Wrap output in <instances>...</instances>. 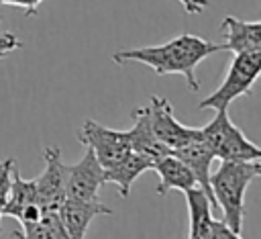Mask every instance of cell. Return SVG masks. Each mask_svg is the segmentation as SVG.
Here are the masks:
<instances>
[{"label": "cell", "mask_w": 261, "mask_h": 239, "mask_svg": "<svg viewBox=\"0 0 261 239\" xmlns=\"http://www.w3.org/2000/svg\"><path fill=\"white\" fill-rule=\"evenodd\" d=\"M222 51L220 43L206 41L204 37L198 35H177L161 45H151V47H139V49H122L112 53V61L118 65L137 61L147 67H151L157 76H167V74H179L184 76L188 88L192 92H198L200 82L196 78V67L210 57L212 53Z\"/></svg>", "instance_id": "obj_1"}, {"label": "cell", "mask_w": 261, "mask_h": 239, "mask_svg": "<svg viewBox=\"0 0 261 239\" xmlns=\"http://www.w3.org/2000/svg\"><path fill=\"white\" fill-rule=\"evenodd\" d=\"M261 161H226L220 159V165L210 174V190L216 202V208L222 212V221L241 237L245 221V194L249 184L259 178Z\"/></svg>", "instance_id": "obj_2"}, {"label": "cell", "mask_w": 261, "mask_h": 239, "mask_svg": "<svg viewBox=\"0 0 261 239\" xmlns=\"http://www.w3.org/2000/svg\"><path fill=\"white\" fill-rule=\"evenodd\" d=\"M200 139L210 149L214 159L226 161H251L261 159V149L245 137V133L230 121L226 110H216V116L200 127Z\"/></svg>", "instance_id": "obj_3"}, {"label": "cell", "mask_w": 261, "mask_h": 239, "mask_svg": "<svg viewBox=\"0 0 261 239\" xmlns=\"http://www.w3.org/2000/svg\"><path fill=\"white\" fill-rule=\"evenodd\" d=\"M259 71H261V51L234 53L222 84L212 94H208L204 100H200L198 108L200 110H206V108L226 110L232 100H237L239 96L251 94V88L259 78Z\"/></svg>", "instance_id": "obj_4"}, {"label": "cell", "mask_w": 261, "mask_h": 239, "mask_svg": "<svg viewBox=\"0 0 261 239\" xmlns=\"http://www.w3.org/2000/svg\"><path fill=\"white\" fill-rule=\"evenodd\" d=\"M77 141L94 151L96 159L104 170L120 161L130 151V141L126 131L104 127L92 118H86L77 129Z\"/></svg>", "instance_id": "obj_5"}, {"label": "cell", "mask_w": 261, "mask_h": 239, "mask_svg": "<svg viewBox=\"0 0 261 239\" xmlns=\"http://www.w3.org/2000/svg\"><path fill=\"white\" fill-rule=\"evenodd\" d=\"M184 196L190 214V239H239V235L222 219H214V204L198 184L184 190Z\"/></svg>", "instance_id": "obj_6"}, {"label": "cell", "mask_w": 261, "mask_h": 239, "mask_svg": "<svg viewBox=\"0 0 261 239\" xmlns=\"http://www.w3.org/2000/svg\"><path fill=\"white\" fill-rule=\"evenodd\" d=\"M147 110H149V123H151V129L155 133L157 141L161 145H165L169 149V153L173 149L186 145L188 141L200 137V127H188L175 118L173 106L167 98L151 96Z\"/></svg>", "instance_id": "obj_7"}, {"label": "cell", "mask_w": 261, "mask_h": 239, "mask_svg": "<svg viewBox=\"0 0 261 239\" xmlns=\"http://www.w3.org/2000/svg\"><path fill=\"white\" fill-rule=\"evenodd\" d=\"M104 184V168L90 147H86V153L80 161L65 163V198L98 200Z\"/></svg>", "instance_id": "obj_8"}, {"label": "cell", "mask_w": 261, "mask_h": 239, "mask_svg": "<svg viewBox=\"0 0 261 239\" xmlns=\"http://www.w3.org/2000/svg\"><path fill=\"white\" fill-rule=\"evenodd\" d=\"M45 168L39 178H35L37 202L43 210H59L65 200V163L61 159L59 147L51 145L43 149Z\"/></svg>", "instance_id": "obj_9"}, {"label": "cell", "mask_w": 261, "mask_h": 239, "mask_svg": "<svg viewBox=\"0 0 261 239\" xmlns=\"http://www.w3.org/2000/svg\"><path fill=\"white\" fill-rule=\"evenodd\" d=\"M100 214H112V208L98 200H77V198H65L59 206V219L65 227V233L69 239H82L86 237L90 223Z\"/></svg>", "instance_id": "obj_10"}, {"label": "cell", "mask_w": 261, "mask_h": 239, "mask_svg": "<svg viewBox=\"0 0 261 239\" xmlns=\"http://www.w3.org/2000/svg\"><path fill=\"white\" fill-rule=\"evenodd\" d=\"M224 43L222 51L241 53V51H261V22L259 20H241L237 16H224L222 27Z\"/></svg>", "instance_id": "obj_11"}, {"label": "cell", "mask_w": 261, "mask_h": 239, "mask_svg": "<svg viewBox=\"0 0 261 239\" xmlns=\"http://www.w3.org/2000/svg\"><path fill=\"white\" fill-rule=\"evenodd\" d=\"M171 153H173L175 157H179V159L190 168V172H192L194 178H196V184L208 194V198L212 200V204H214V208H216V202H214L212 190H210V174H212L210 168H212L214 155H212L210 149L204 145V141H202L200 137H196V139L188 141L186 145L173 149Z\"/></svg>", "instance_id": "obj_12"}, {"label": "cell", "mask_w": 261, "mask_h": 239, "mask_svg": "<svg viewBox=\"0 0 261 239\" xmlns=\"http://www.w3.org/2000/svg\"><path fill=\"white\" fill-rule=\"evenodd\" d=\"M153 172L159 176V184H157L159 196H165L169 190L184 192V190L196 186V178L190 172V168L179 157H175L173 153H165L159 159H155Z\"/></svg>", "instance_id": "obj_13"}, {"label": "cell", "mask_w": 261, "mask_h": 239, "mask_svg": "<svg viewBox=\"0 0 261 239\" xmlns=\"http://www.w3.org/2000/svg\"><path fill=\"white\" fill-rule=\"evenodd\" d=\"M147 170H153V159L130 149L120 161H116L114 165L104 170V180L114 182L118 186L120 196H128L130 186L135 184V180Z\"/></svg>", "instance_id": "obj_14"}, {"label": "cell", "mask_w": 261, "mask_h": 239, "mask_svg": "<svg viewBox=\"0 0 261 239\" xmlns=\"http://www.w3.org/2000/svg\"><path fill=\"white\" fill-rule=\"evenodd\" d=\"M133 121H135L133 127L126 131L133 151H139V153L151 157L153 163H155V159H159L161 155L169 153V149L157 141V137H155V133H153V129H151L147 106L137 108V110L133 112Z\"/></svg>", "instance_id": "obj_15"}, {"label": "cell", "mask_w": 261, "mask_h": 239, "mask_svg": "<svg viewBox=\"0 0 261 239\" xmlns=\"http://www.w3.org/2000/svg\"><path fill=\"white\" fill-rule=\"evenodd\" d=\"M31 204H39L37 202V190H35V180H24L18 172V168L14 165L12 170V180H10V188L6 194V202L2 206V217H14L18 219L22 214L24 208H29Z\"/></svg>", "instance_id": "obj_16"}, {"label": "cell", "mask_w": 261, "mask_h": 239, "mask_svg": "<svg viewBox=\"0 0 261 239\" xmlns=\"http://www.w3.org/2000/svg\"><path fill=\"white\" fill-rule=\"evenodd\" d=\"M22 229V237L27 239H63L67 237L65 227L59 219V210H43L35 223L20 227Z\"/></svg>", "instance_id": "obj_17"}, {"label": "cell", "mask_w": 261, "mask_h": 239, "mask_svg": "<svg viewBox=\"0 0 261 239\" xmlns=\"http://www.w3.org/2000/svg\"><path fill=\"white\" fill-rule=\"evenodd\" d=\"M12 170H14V159L12 157L0 161V212H2V206L6 202V194H8V188H10V180H12Z\"/></svg>", "instance_id": "obj_18"}, {"label": "cell", "mask_w": 261, "mask_h": 239, "mask_svg": "<svg viewBox=\"0 0 261 239\" xmlns=\"http://www.w3.org/2000/svg\"><path fill=\"white\" fill-rule=\"evenodd\" d=\"M20 47H22V43L18 41L16 35H12V33H0V57L8 55V53H12L14 49H20Z\"/></svg>", "instance_id": "obj_19"}, {"label": "cell", "mask_w": 261, "mask_h": 239, "mask_svg": "<svg viewBox=\"0 0 261 239\" xmlns=\"http://www.w3.org/2000/svg\"><path fill=\"white\" fill-rule=\"evenodd\" d=\"M43 0H0V4H6V6H18L24 10L27 16H33L37 14V8Z\"/></svg>", "instance_id": "obj_20"}, {"label": "cell", "mask_w": 261, "mask_h": 239, "mask_svg": "<svg viewBox=\"0 0 261 239\" xmlns=\"http://www.w3.org/2000/svg\"><path fill=\"white\" fill-rule=\"evenodd\" d=\"M177 2L186 8L188 14H200L208 6V0H177Z\"/></svg>", "instance_id": "obj_21"}, {"label": "cell", "mask_w": 261, "mask_h": 239, "mask_svg": "<svg viewBox=\"0 0 261 239\" xmlns=\"http://www.w3.org/2000/svg\"><path fill=\"white\" fill-rule=\"evenodd\" d=\"M0 20H2V16H0Z\"/></svg>", "instance_id": "obj_22"}, {"label": "cell", "mask_w": 261, "mask_h": 239, "mask_svg": "<svg viewBox=\"0 0 261 239\" xmlns=\"http://www.w3.org/2000/svg\"><path fill=\"white\" fill-rule=\"evenodd\" d=\"M0 217H2V214H0Z\"/></svg>", "instance_id": "obj_23"}]
</instances>
